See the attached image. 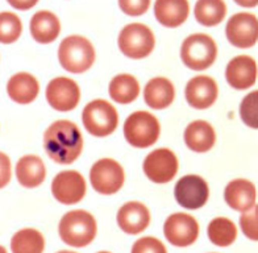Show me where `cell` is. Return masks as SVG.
Returning a JSON list of instances; mask_svg holds the SVG:
<instances>
[{"label":"cell","mask_w":258,"mask_h":253,"mask_svg":"<svg viewBox=\"0 0 258 253\" xmlns=\"http://www.w3.org/2000/svg\"><path fill=\"white\" fill-rule=\"evenodd\" d=\"M44 148L49 157L58 164H73L82 153L83 137L74 123L57 120L45 132Z\"/></svg>","instance_id":"1"},{"label":"cell","mask_w":258,"mask_h":253,"mask_svg":"<svg viewBox=\"0 0 258 253\" xmlns=\"http://www.w3.org/2000/svg\"><path fill=\"white\" fill-rule=\"evenodd\" d=\"M58 231L64 244L75 248H82L89 245L95 239V218L87 211L74 210L64 214L59 223Z\"/></svg>","instance_id":"2"},{"label":"cell","mask_w":258,"mask_h":253,"mask_svg":"<svg viewBox=\"0 0 258 253\" xmlns=\"http://www.w3.org/2000/svg\"><path fill=\"white\" fill-rule=\"evenodd\" d=\"M58 59L68 72L74 74L85 73L95 62V49L87 38L69 36L59 45Z\"/></svg>","instance_id":"3"},{"label":"cell","mask_w":258,"mask_h":253,"mask_svg":"<svg viewBox=\"0 0 258 253\" xmlns=\"http://www.w3.org/2000/svg\"><path fill=\"white\" fill-rule=\"evenodd\" d=\"M218 48L208 34L195 33L186 38L180 49V57L191 70H206L216 59Z\"/></svg>","instance_id":"4"},{"label":"cell","mask_w":258,"mask_h":253,"mask_svg":"<svg viewBox=\"0 0 258 253\" xmlns=\"http://www.w3.org/2000/svg\"><path fill=\"white\" fill-rule=\"evenodd\" d=\"M160 123L156 116L145 111L129 115L124 123V136L135 148L152 147L160 137Z\"/></svg>","instance_id":"5"},{"label":"cell","mask_w":258,"mask_h":253,"mask_svg":"<svg viewBox=\"0 0 258 253\" xmlns=\"http://www.w3.org/2000/svg\"><path fill=\"white\" fill-rule=\"evenodd\" d=\"M82 120L89 134L96 137H104L116 130L119 116L111 103L103 99H96L85 107Z\"/></svg>","instance_id":"6"},{"label":"cell","mask_w":258,"mask_h":253,"mask_svg":"<svg viewBox=\"0 0 258 253\" xmlns=\"http://www.w3.org/2000/svg\"><path fill=\"white\" fill-rule=\"evenodd\" d=\"M154 45L156 40L153 32L140 23L126 25L119 34L120 50L129 58H145L153 51Z\"/></svg>","instance_id":"7"},{"label":"cell","mask_w":258,"mask_h":253,"mask_svg":"<svg viewBox=\"0 0 258 253\" xmlns=\"http://www.w3.org/2000/svg\"><path fill=\"white\" fill-rule=\"evenodd\" d=\"M124 170L121 165L111 158H103L92 165L90 181L94 190L100 194H115L124 185Z\"/></svg>","instance_id":"8"},{"label":"cell","mask_w":258,"mask_h":253,"mask_svg":"<svg viewBox=\"0 0 258 253\" xmlns=\"http://www.w3.org/2000/svg\"><path fill=\"white\" fill-rule=\"evenodd\" d=\"M144 171L150 181L156 183H166L177 175V156L166 148L150 152L144 161Z\"/></svg>","instance_id":"9"},{"label":"cell","mask_w":258,"mask_h":253,"mask_svg":"<svg viewBox=\"0 0 258 253\" xmlns=\"http://www.w3.org/2000/svg\"><path fill=\"white\" fill-rule=\"evenodd\" d=\"M228 41L236 48H250L257 42V17L249 12H240L229 19L225 27Z\"/></svg>","instance_id":"10"},{"label":"cell","mask_w":258,"mask_h":253,"mask_svg":"<svg viewBox=\"0 0 258 253\" xmlns=\"http://www.w3.org/2000/svg\"><path fill=\"white\" fill-rule=\"evenodd\" d=\"M163 233L170 244L175 246H188L199 236V224L191 215L177 212L170 215L163 224Z\"/></svg>","instance_id":"11"},{"label":"cell","mask_w":258,"mask_h":253,"mask_svg":"<svg viewBox=\"0 0 258 253\" xmlns=\"http://www.w3.org/2000/svg\"><path fill=\"white\" fill-rule=\"evenodd\" d=\"M174 195L177 202L182 207L188 210L201 209L208 201L207 182L199 175H184L177 182L174 188Z\"/></svg>","instance_id":"12"},{"label":"cell","mask_w":258,"mask_h":253,"mask_svg":"<svg viewBox=\"0 0 258 253\" xmlns=\"http://www.w3.org/2000/svg\"><path fill=\"white\" fill-rule=\"evenodd\" d=\"M51 193L58 202L63 205H75L81 202L86 194L85 178L75 170L61 171L53 179Z\"/></svg>","instance_id":"13"},{"label":"cell","mask_w":258,"mask_h":253,"mask_svg":"<svg viewBox=\"0 0 258 253\" xmlns=\"http://www.w3.org/2000/svg\"><path fill=\"white\" fill-rule=\"evenodd\" d=\"M81 91L79 86L70 78L58 77L51 79L46 87V99L57 111H72L78 106Z\"/></svg>","instance_id":"14"},{"label":"cell","mask_w":258,"mask_h":253,"mask_svg":"<svg viewBox=\"0 0 258 253\" xmlns=\"http://www.w3.org/2000/svg\"><path fill=\"white\" fill-rule=\"evenodd\" d=\"M225 78L233 89H249L257 79V64L249 55H237L227 65Z\"/></svg>","instance_id":"15"},{"label":"cell","mask_w":258,"mask_h":253,"mask_svg":"<svg viewBox=\"0 0 258 253\" xmlns=\"http://www.w3.org/2000/svg\"><path fill=\"white\" fill-rule=\"evenodd\" d=\"M218 85L208 76H198L186 86V99L191 107L198 110L208 108L216 102Z\"/></svg>","instance_id":"16"},{"label":"cell","mask_w":258,"mask_h":253,"mask_svg":"<svg viewBox=\"0 0 258 253\" xmlns=\"http://www.w3.org/2000/svg\"><path fill=\"white\" fill-rule=\"evenodd\" d=\"M150 223L149 210L143 203L128 202L117 212V224L128 235H137L148 228Z\"/></svg>","instance_id":"17"},{"label":"cell","mask_w":258,"mask_h":253,"mask_svg":"<svg viewBox=\"0 0 258 253\" xmlns=\"http://www.w3.org/2000/svg\"><path fill=\"white\" fill-rule=\"evenodd\" d=\"M254 185L248 179H234L227 185L224 190L225 202L231 209L236 211L245 212L255 206Z\"/></svg>","instance_id":"18"},{"label":"cell","mask_w":258,"mask_h":253,"mask_svg":"<svg viewBox=\"0 0 258 253\" xmlns=\"http://www.w3.org/2000/svg\"><path fill=\"white\" fill-rule=\"evenodd\" d=\"M216 141V134L210 123L204 120H195L184 131V143L188 149L204 153L212 149Z\"/></svg>","instance_id":"19"},{"label":"cell","mask_w":258,"mask_h":253,"mask_svg":"<svg viewBox=\"0 0 258 253\" xmlns=\"http://www.w3.org/2000/svg\"><path fill=\"white\" fill-rule=\"evenodd\" d=\"M175 90L169 79L157 77L146 83L144 90L145 103L153 110H163L169 107L174 100Z\"/></svg>","instance_id":"20"},{"label":"cell","mask_w":258,"mask_h":253,"mask_svg":"<svg viewBox=\"0 0 258 253\" xmlns=\"http://www.w3.org/2000/svg\"><path fill=\"white\" fill-rule=\"evenodd\" d=\"M7 93L14 102L28 104L37 98L40 85L37 79L29 73H17L8 81Z\"/></svg>","instance_id":"21"},{"label":"cell","mask_w":258,"mask_h":253,"mask_svg":"<svg viewBox=\"0 0 258 253\" xmlns=\"http://www.w3.org/2000/svg\"><path fill=\"white\" fill-rule=\"evenodd\" d=\"M61 32V23L53 12L40 11L31 20V33L40 44H50Z\"/></svg>","instance_id":"22"},{"label":"cell","mask_w":258,"mask_h":253,"mask_svg":"<svg viewBox=\"0 0 258 253\" xmlns=\"http://www.w3.org/2000/svg\"><path fill=\"white\" fill-rule=\"evenodd\" d=\"M46 169L38 156H24L19 160L16 165V177L20 185L24 187H37L45 179Z\"/></svg>","instance_id":"23"},{"label":"cell","mask_w":258,"mask_h":253,"mask_svg":"<svg viewBox=\"0 0 258 253\" xmlns=\"http://www.w3.org/2000/svg\"><path fill=\"white\" fill-rule=\"evenodd\" d=\"M188 2L179 0V2H166L160 0L156 2L154 6V15L158 23L165 27L177 28L182 25L188 17Z\"/></svg>","instance_id":"24"},{"label":"cell","mask_w":258,"mask_h":253,"mask_svg":"<svg viewBox=\"0 0 258 253\" xmlns=\"http://www.w3.org/2000/svg\"><path fill=\"white\" fill-rule=\"evenodd\" d=\"M140 93L137 79L129 74H119L109 83V96L120 104H128L136 100Z\"/></svg>","instance_id":"25"},{"label":"cell","mask_w":258,"mask_h":253,"mask_svg":"<svg viewBox=\"0 0 258 253\" xmlns=\"http://www.w3.org/2000/svg\"><path fill=\"white\" fill-rule=\"evenodd\" d=\"M194 14L198 23L204 27H215L220 24L227 14V6L220 0H202L195 4Z\"/></svg>","instance_id":"26"},{"label":"cell","mask_w":258,"mask_h":253,"mask_svg":"<svg viewBox=\"0 0 258 253\" xmlns=\"http://www.w3.org/2000/svg\"><path fill=\"white\" fill-rule=\"evenodd\" d=\"M45 240L37 229L24 228L16 232L11 240L12 253H42Z\"/></svg>","instance_id":"27"},{"label":"cell","mask_w":258,"mask_h":253,"mask_svg":"<svg viewBox=\"0 0 258 253\" xmlns=\"http://www.w3.org/2000/svg\"><path fill=\"white\" fill-rule=\"evenodd\" d=\"M208 237L211 243L218 246H228L237 237V228L232 220L227 218H215L208 224Z\"/></svg>","instance_id":"28"},{"label":"cell","mask_w":258,"mask_h":253,"mask_svg":"<svg viewBox=\"0 0 258 253\" xmlns=\"http://www.w3.org/2000/svg\"><path fill=\"white\" fill-rule=\"evenodd\" d=\"M23 24L19 16L12 12H0V42L12 44L20 37Z\"/></svg>","instance_id":"29"},{"label":"cell","mask_w":258,"mask_h":253,"mask_svg":"<svg viewBox=\"0 0 258 253\" xmlns=\"http://www.w3.org/2000/svg\"><path fill=\"white\" fill-rule=\"evenodd\" d=\"M258 93L253 91V93L248 94L245 96L240 106V115L245 124L253 130L258 128Z\"/></svg>","instance_id":"30"},{"label":"cell","mask_w":258,"mask_h":253,"mask_svg":"<svg viewBox=\"0 0 258 253\" xmlns=\"http://www.w3.org/2000/svg\"><path fill=\"white\" fill-rule=\"evenodd\" d=\"M257 206H253V210L242 212L241 218H240V224H241L242 232L245 236L249 237L250 240L258 239V231H257Z\"/></svg>","instance_id":"31"},{"label":"cell","mask_w":258,"mask_h":253,"mask_svg":"<svg viewBox=\"0 0 258 253\" xmlns=\"http://www.w3.org/2000/svg\"><path fill=\"white\" fill-rule=\"evenodd\" d=\"M132 253H167V250L161 240L148 236L137 240L133 244Z\"/></svg>","instance_id":"32"},{"label":"cell","mask_w":258,"mask_h":253,"mask_svg":"<svg viewBox=\"0 0 258 253\" xmlns=\"http://www.w3.org/2000/svg\"><path fill=\"white\" fill-rule=\"evenodd\" d=\"M119 6L126 15L131 16H140L143 15L150 6V2L148 0H143V2H119Z\"/></svg>","instance_id":"33"},{"label":"cell","mask_w":258,"mask_h":253,"mask_svg":"<svg viewBox=\"0 0 258 253\" xmlns=\"http://www.w3.org/2000/svg\"><path fill=\"white\" fill-rule=\"evenodd\" d=\"M11 181V160L3 152H0V188L8 185Z\"/></svg>","instance_id":"34"},{"label":"cell","mask_w":258,"mask_h":253,"mask_svg":"<svg viewBox=\"0 0 258 253\" xmlns=\"http://www.w3.org/2000/svg\"><path fill=\"white\" fill-rule=\"evenodd\" d=\"M0 253H7L6 248H4V246H2V245H0Z\"/></svg>","instance_id":"35"},{"label":"cell","mask_w":258,"mask_h":253,"mask_svg":"<svg viewBox=\"0 0 258 253\" xmlns=\"http://www.w3.org/2000/svg\"><path fill=\"white\" fill-rule=\"evenodd\" d=\"M57 253H75V252H70V250H61V252H57Z\"/></svg>","instance_id":"36"},{"label":"cell","mask_w":258,"mask_h":253,"mask_svg":"<svg viewBox=\"0 0 258 253\" xmlns=\"http://www.w3.org/2000/svg\"><path fill=\"white\" fill-rule=\"evenodd\" d=\"M98 253H109V252H98Z\"/></svg>","instance_id":"37"}]
</instances>
